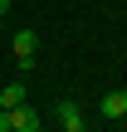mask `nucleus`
Returning <instances> with one entry per match:
<instances>
[{
	"label": "nucleus",
	"mask_w": 127,
	"mask_h": 132,
	"mask_svg": "<svg viewBox=\"0 0 127 132\" xmlns=\"http://www.w3.org/2000/svg\"><path fill=\"white\" fill-rule=\"evenodd\" d=\"M10 44H15V59H20V64L29 69V64H34V49H39V34H34V29H20V34H15Z\"/></svg>",
	"instance_id": "nucleus-3"
},
{
	"label": "nucleus",
	"mask_w": 127,
	"mask_h": 132,
	"mask_svg": "<svg viewBox=\"0 0 127 132\" xmlns=\"http://www.w3.org/2000/svg\"><path fill=\"white\" fill-rule=\"evenodd\" d=\"M54 118H59V127H64V132H83V122H88V118H83V108H78L73 98H64Z\"/></svg>",
	"instance_id": "nucleus-2"
},
{
	"label": "nucleus",
	"mask_w": 127,
	"mask_h": 132,
	"mask_svg": "<svg viewBox=\"0 0 127 132\" xmlns=\"http://www.w3.org/2000/svg\"><path fill=\"white\" fill-rule=\"evenodd\" d=\"M24 103V83H5L0 88V108H20Z\"/></svg>",
	"instance_id": "nucleus-5"
},
{
	"label": "nucleus",
	"mask_w": 127,
	"mask_h": 132,
	"mask_svg": "<svg viewBox=\"0 0 127 132\" xmlns=\"http://www.w3.org/2000/svg\"><path fill=\"white\" fill-rule=\"evenodd\" d=\"M0 113L10 118V132H39V122H44L29 103H20V108H0Z\"/></svg>",
	"instance_id": "nucleus-1"
},
{
	"label": "nucleus",
	"mask_w": 127,
	"mask_h": 132,
	"mask_svg": "<svg viewBox=\"0 0 127 132\" xmlns=\"http://www.w3.org/2000/svg\"><path fill=\"white\" fill-rule=\"evenodd\" d=\"M10 5H15V0H0V15H10Z\"/></svg>",
	"instance_id": "nucleus-6"
},
{
	"label": "nucleus",
	"mask_w": 127,
	"mask_h": 132,
	"mask_svg": "<svg viewBox=\"0 0 127 132\" xmlns=\"http://www.w3.org/2000/svg\"><path fill=\"white\" fill-rule=\"evenodd\" d=\"M103 118H113V122H122V118H127V88L103 93Z\"/></svg>",
	"instance_id": "nucleus-4"
}]
</instances>
